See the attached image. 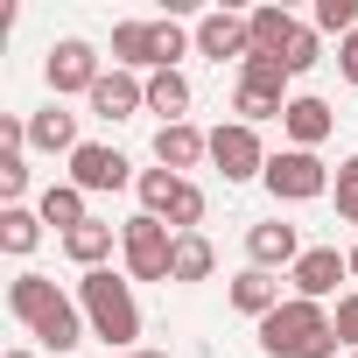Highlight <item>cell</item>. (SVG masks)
<instances>
[{
    "instance_id": "d4e9b609",
    "label": "cell",
    "mask_w": 358,
    "mask_h": 358,
    "mask_svg": "<svg viewBox=\"0 0 358 358\" xmlns=\"http://www.w3.org/2000/svg\"><path fill=\"white\" fill-rule=\"evenodd\" d=\"M281 113H288V99H274V92H253V85H232V120L260 127V120H281Z\"/></svg>"
},
{
    "instance_id": "4fadbf2b",
    "label": "cell",
    "mask_w": 358,
    "mask_h": 358,
    "mask_svg": "<svg viewBox=\"0 0 358 358\" xmlns=\"http://www.w3.org/2000/svg\"><path fill=\"white\" fill-rule=\"evenodd\" d=\"M302 253H309V246H302V232H295V225H281V218L246 225V260H253V267H267V274H274V267H295Z\"/></svg>"
},
{
    "instance_id": "8992f818",
    "label": "cell",
    "mask_w": 358,
    "mask_h": 358,
    "mask_svg": "<svg viewBox=\"0 0 358 358\" xmlns=\"http://www.w3.org/2000/svg\"><path fill=\"white\" fill-rule=\"evenodd\" d=\"M120 260H127V281H169V267H176V232H169L162 218L134 211V218L120 225Z\"/></svg>"
},
{
    "instance_id": "1f68e13d",
    "label": "cell",
    "mask_w": 358,
    "mask_h": 358,
    "mask_svg": "<svg viewBox=\"0 0 358 358\" xmlns=\"http://www.w3.org/2000/svg\"><path fill=\"white\" fill-rule=\"evenodd\" d=\"M0 358H36V351H22V344H15V351H0Z\"/></svg>"
},
{
    "instance_id": "ba28073f",
    "label": "cell",
    "mask_w": 358,
    "mask_h": 358,
    "mask_svg": "<svg viewBox=\"0 0 358 358\" xmlns=\"http://www.w3.org/2000/svg\"><path fill=\"white\" fill-rule=\"evenodd\" d=\"M267 141H260V127H246V120H225V127H211V169L225 176V183H253V176H267Z\"/></svg>"
},
{
    "instance_id": "d590c367",
    "label": "cell",
    "mask_w": 358,
    "mask_h": 358,
    "mask_svg": "<svg viewBox=\"0 0 358 358\" xmlns=\"http://www.w3.org/2000/svg\"><path fill=\"white\" fill-rule=\"evenodd\" d=\"M127 358H134V351H127Z\"/></svg>"
},
{
    "instance_id": "f546056e",
    "label": "cell",
    "mask_w": 358,
    "mask_h": 358,
    "mask_svg": "<svg viewBox=\"0 0 358 358\" xmlns=\"http://www.w3.org/2000/svg\"><path fill=\"white\" fill-rule=\"evenodd\" d=\"M330 330H337V344H344V351H358V288H351V295H337Z\"/></svg>"
},
{
    "instance_id": "6da1fadb",
    "label": "cell",
    "mask_w": 358,
    "mask_h": 358,
    "mask_svg": "<svg viewBox=\"0 0 358 358\" xmlns=\"http://www.w3.org/2000/svg\"><path fill=\"white\" fill-rule=\"evenodd\" d=\"M8 309H15V323H22L43 351H57V358L78 351L85 330H92L85 309H78V295H64L50 274H15V281H8Z\"/></svg>"
},
{
    "instance_id": "2e32d148",
    "label": "cell",
    "mask_w": 358,
    "mask_h": 358,
    "mask_svg": "<svg viewBox=\"0 0 358 358\" xmlns=\"http://www.w3.org/2000/svg\"><path fill=\"white\" fill-rule=\"evenodd\" d=\"M92 113H99V120H134V113H148V78L106 71V78L92 85Z\"/></svg>"
},
{
    "instance_id": "7402d4cb",
    "label": "cell",
    "mask_w": 358,
    "mask_h": 358,
    "mask_svg": "<svg viewBox=\"0 0 358 358\" xmlns=\"http://www.w3.org/2000/svg\"><path fill=\"white\" fill-rule=\"evenodd\" d=\"M218 274V246L204 239V232H176V267H169V281H211Z\"/></svg>"
},
{
    "instance_id": "3957f363",
    "label": "cell",
    "mask_w": 358,
    "mask_h": 358,
    "mask_svg": "<svg viewBox=\"0 0 358 358\" xmlns=\"http://www.w3.org/2000/svg\"><path fill=\"white\" fill-rule=\"evenodd\" d=\"M260 351L267 358H337V330H330V309L323 302H302L288 295L274 316H260Z\"/></svg>"
},
{
    "instance_id": "30bf717a",
    "label": "cell",
    "mask_w": 358,
    "mask_h": 358,
    "mask_svg": "<svg viewBox=\"0 0 358 358\" xmlns=\"http://www.w3.org/2000/svg\"><path fill=\"white\" fill-rule=\"evenodd\" d=\"M64 183H78L85 197H99V190H127V183H141V176H134V162H127L120 148L85 141V148L71 155V176H64Z\"/></svg>"
},
{
    "instance_id": "7a4b0ae2",
    "label": "cell",
    "mask_w": 358,
    "mask_h": 358,
    "mask_svg": "<svg viewBox=\"0 0 358 358\" xmlns=\"http://www.w3.org/2000/svg\"><path fill=\"white\" fill-rule=\"evenodd\" d=\"M78 309H85L92 337H106V358L141 351V344H134V337H141V302H134V281H127V274H113V267L78 274Z\"/></svg>"
},
{
    "instance_id": "f1b7e54d",
    "label": "cell",
    "mask_w": 358,
    "mask_h": 358,
    "mask_svg": "<svg viewBox=\"0 0 358 358\" xmlns=\"http://www.w3.org/2000/svg\"><path fill=\"white\" fill-rule=\"evenodd\" d=\"M22 190H29V155L22 148H0V197L22 204Z\"/></svg>"
},
{
    "instance_id": "e575fe53",
    "label": "cell",
    "mask_w": 358,
    "mask_h": 358,
    "mask_svg": "<svg viewBox=\"0 0 358 358\" xmlns=\"http://www.w3.org/2000/svg\"><path fill=\"white\" fill-rule=\"evenodd\" d=\"M344 358H358V351H344Z\"/></svg>"
},
{
    "instance_id": "836d02e7",
    "label": "cell",
    "mask_w": 358,
    "mask_h": 358,
    "mask_svg": "<svg viewBox=\"0 0 358 358\" xmlns=\"http://www.w3.org/2000/svg\"><path fill=\"white\" fill-rule=\"evenodd\" d=\"M134 358H169V351H134Z\"/></svg>"
},
{
    "instance_id": "9a60e30c",
    "label": "cell",
    "mask_w": 358,
    "mask_h": 358,
    "mask_svg": "<svg viewBox=\"0 0 358 358\" xmlns=\"http://www.w3.org/2000/svg\"><path fill=\"white\" fill-rule=\"evenodd\" d=\"M330 127H337V113H330L316 92H295V99H288V113H281V134H288V148H309V155L330 141Z\"/></svg>"
},
{
    "instance_id": "5b68a950",
    "label": "cell",
    "mask_w": 358,
    "mask_h": 358,
    "mask_svg": "<svg viewBox=\"0 0 358 358\" xmlns=\"http://www.w3.org/2000/svg\"><path fill=\"white\" fill-rule=\"evenodd\" d=\"M134 190H141V211L162 218L169 232H197L204 211H211L204 190L190 183V176H176V169H141V183H134Z\"/></svg>"
},
{
    "instance_id": "8fae6325",
    "label": "cell",
    "mask_w": 358,
    "mask_h": 358,
    "mask_svg": "<svg viewBox=\"0 0 358 358\" xmlns=\"http://www.w3.org/2000/svg\"><path fill=\"white\" fill-rule=\"evenodd\" d=\"M197 57H211V64H246L253 57V29H246V15H232V8H211V15H197Z\"/></svg>"
},
{
    "instance_id": "5bb4252c",
    "label": "cell",
    "mask_w": 358,
    "mask_h": 358,
    "mask_svg": "<svg viewBox=\"0 0 358 358\" xmlns=\"http://www.w3.org/2000/svg\"><path fill=\"white\" fill-rule=\"evenodd\" d=\"M155 162L176 169V176H190L197 162H211V134L197 120H176V127H155Z\"/></svg>"
},
{
    "instance_id": "603a6c76",
    "label": "cell",
    "mask_w": 358,
    "mask_h": 358,
    "mask_svg": "<svg viewBox=\"0 0 358 358\" xmlns=\"http://www.w3.org/2000/svg\"><path fill=\"white\" fill-rule=\"evenodd\" d=\"M148 113H162V127L190 120V78L183 71H155L148 78Z\"/></svg>"
},
{
    "instance_id": "9c48e42d",
    "label": "cell",
    "mask_w": 358,
    "mask_h": 358,
    "mask_svg": "<svg viewBox=\"0 0 358 358\" xmlns=\"http://www.w3.org/2000/svg\"><path fill=\"white\" fill-rule=\"evenodd\" d=\"M43 78H50V99H71V92H85V99H92V85L106 78V57H99L85 36H64V43H50Z\"/></svg>"
},
{
    "instance_id": "4316f807",
    "label": "cell",
    "mask_w": 358,
    "mask_h": 358,
    "mask_svg": "<svg viewBox=\"0 0 358 358\" xmlns=\"http://www.w3.org/2000/svg\"><path fill=\"white\" fill-rule=\"evenodd\" d=\"M316 64H323V36L302 22V29H295V43H288V57H281V71H288V78H302V71H316Z\"/></svg>"
},
{
    "instance_id": "d6986e66",
    "label": "cell",
    "mask_w": 358,
    "mask_h": 358,
    "mask_svg": "<svg viewBox=\"0 0 358 358\" xmlns=\"http://www.w3.org/2000/svg\"><path fill=\"white\" fill-rule=\"evenodd\" d=\"M113 246H120V225H106V218H85L78 232H64V253L92 274V267H106L113 260Z\"/></svg>"
},
{
    "instance_id": "52a82bcc",
    "label": "cell",
    "mask_w": 358,
    "mask_h": 358,
    "mask_svg": "<svg viewBox=\"0 0 358 358\" xmlns=\"http://www.w3.org/2000/svg\"><path fill=\"white\" fill-rule=\"evenodd\" d=\"M267 197L274 204H316V197H330V183L337 176L323 169V155H309V148H281L274 162H267Z\"/></svg>"
},
{
    "instance_id": "d6a6232c",
    "label": "cell",
    "mask_w": 358,
    "mask_h": 358,
    "mask_svg": "<svg viewBox=\"0 0 358 358\" xmlns=\"http://www.w3.org/2000/svg\"><path fill=\"white\" fill-rule=\"evenodd\" d=\"M344 260H351V281H358V246H351V253H344Z\"/></svg>"
},
{
    "instance_id": "277c9868",
    "label": "cell",
    "mask_w": 358,
    "mask_h": 358,
    "mask_svg": "<svg viewBox=\"0 0 358 358\" xmlns=\"http://www.w3.org/2000/svg\"><path fill=\"white\" fill-rule=\"evenodd\" d=\"M190 50H197V36H190L183 22H120V29H113V71H134V78H141V71H148V78H155V71H176Z\"/></svg>"
},
{
    "instance_id": "cb8c5ba5",
    "label": "cell",
    "mask_w": 358,
    "mask_h": 358,
    "mask_svg": "<svg viewBox=\"0 0 358 358\" xmlns=\"http://www.w3.org/2000/svg\"><path fill=\"white\" fill-rule=\"evenodd\" d=\"M36 211H43V225H57V232H78L92 211H85V190L78 183H50L43 197H36Z\"/></svg>"
},
{
    "instance_id": "4dcf8cb0",
    "label": "cell",
    "mask_w": 358,
    "mask_h": 358,
    "mask_svg": "<svg viewBox=\"0 0 358 358\" xmlns=\"http://www.w3.org/2000/svg\"><path fill=\"white\" fill-rule=\"evenodd\" d=\"M337 71H344V85H358V36L337 43Z\"/></svg>"
},
{
    "instance_id": "44dd1931",
    "label": "cell",
    "mask_w": 358,
    "mask_h": 358,
    "mask_svg": "<svg viewBox=\"0 0 358 358\" xmlns=\"http://www.w3.org/2000/svg\"><path fill=\"white\" fill-rule=\"evenodd\" d=\"M36 246H43V211H29V204H0V253L29 260Z\"/></svg>"
},
{
    "instance_id": "7c38bea8",
    "label": "cell",
    "mask_w": 358,
    "mask_h": 358,
    "mask_svg": "<svg viewBox=\"0 0 358 358\" xmlns=\"http://www.w3.org/2000/svg\"><path fill=\"white\" fill-rule=\"evenodd\" d=\"M337 281H351V260H344L337 246H309V253L288 267V295H302V302H330Z\"/></svg>"
},
{
    "instance_id": "ffe728a7",
    "label": "cell",
    "mask_w": 358,
    "mask_h": 358,
    "mask_svg": "<svg viewBox=\"0 0 358 358\" xmlns=\"http://www.w3.org/2000/svg\"><path fill=\"white\" fill-rule=\"evenodd\" d=\"M246 29H253V57H288V43H295L302 22H295L288 8H253Z\"/></svg>"
},
{
    "instance_id": "ac0fdd59",
    "label": "cell",
    "mask_w": 358,
    "mask_h": 358,
    "mask_svg": "<svg viewBox=\"0 0 358 358\" xmlns=\"http://www.w3.org/2000/svg\"><path fill=\"white\" fill-rule=\"evenodd\" d=\"M225 302H232L239 316H253V323H260V316H274V309H281L288 295H281V281H274L267 267H246V274H232V288H225Z\"/></svg>"
},
{
    "instance_id": "e0dca14e",
    "label": "cell",
    "mask_w": 358,
    "mask_h": 358,
    "mask_svg": "<svg viewBox=\"0 0 358 358\" xmlns=\"http://www.w3.org/2000/svg\"><path fill=\"white\" fill-rule=\"evenodd\" d=\"M29 148H36V155H64V162H71V155L85 148V141H78V113H64V99H50L43 113H29Z\"/></svg>"
},
{
    "instance_id": "484cf974",
    "label": "cell",
    "mask_w": 358,
    "mask_h": 358,
    "mask_svg": "<svg viewBox=\"0 0 358 358\" xmlns=\"http://www.w3.org/2000/svg\"><path fill=\"white\" fill-rule=\"evenodd\" d=\"M309 29L316 36H358V0H316V15H309Z\"/></svg>"
},
{
    "instance_id": "83f0119b",
    "label": "cell",
    "mask_w": 358,
    "mask_h": 358,
    "mask_svg": "<svg viewBox=\"0 0 358 358\" xmlns=\"http://www.w3.org/2000/svg\"><path fill=\"white\" fill-rule=\"evenodd\" d=\"M330 197H337V218H344V225H358V155H344V162H337Z\"/></svg>"
}]
</instances>
